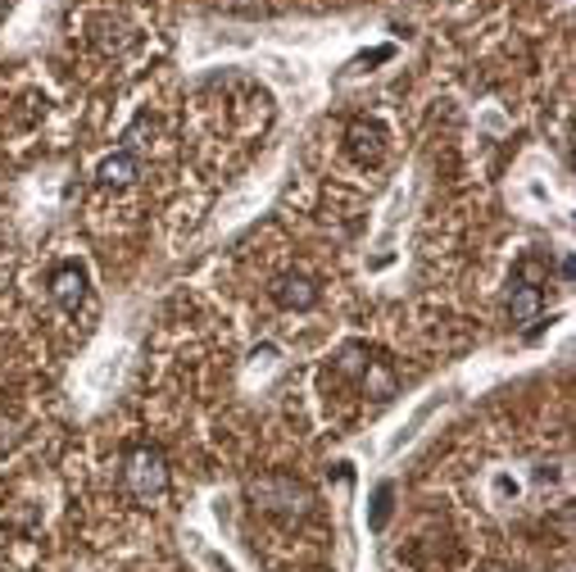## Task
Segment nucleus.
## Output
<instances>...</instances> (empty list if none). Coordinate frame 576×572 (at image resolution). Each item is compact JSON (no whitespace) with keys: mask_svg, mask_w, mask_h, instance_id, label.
Wrapping results in <instances>:
<instances>
[{"mask_svg":"<svg viewBox=\"0 0 576 572\" xmlns=\"http://www.w3.org/2000/svg\"><path fill=\"white\" fill-rule=\"evenodd\" d=\"M101 187H132L137 177H141V160L132 155V150H118V155H109L105 164H101Z\"/></svg>","mask_w":576,"mask_h":572,"instance_id":"nucleus-6","label":"nucleus"},{"mask_svg":"<svg viewBox=\"0 0 576 572\" xmlns=\"http://www.w3.org/2000/svg\"><path fill=\"white\" fill-rule=\"evenodd\" d=\"M373 364H377V350H368V346H345L337 354V373L350 377V382H363Z\"/></svg>","mask_w":576,"mask_h":572,"instance_id":"nucleus-7","label":"nucleus"},{"mask_svg":"<svg viewBox=\"0 0 576 572\" xmlns=\"http://www.w3.org/2000/svg\"><path fill=\"white\" fill-rule=\"evenodd\" d=\"M50 295H55V305L64 314H78L86 305V268L73 264V259L55 264L50 268Z\"/></svg>","mask_w":576,"mask_h":572,"instance_id":"nucleus-4","label":"nucleus"},{"mask_svg":"<svg viewBox=\"0 0 576 572\" xmlns=\"http://www.w3.org/2000/svg\"><path fill=\"white\" fill-rule=\"evenodd\" d=\"M390 495H396V491H390V487H377V500H373V532H381L386 527V518H390Z\"/></svg>","mask_w":576,"mask_h":572,"instance_id":"nucleus-8","label":"nucleus"},{"mask_svg":"<svg viewBox=\"0 0 576 572\" xmlns=\"http://www.w3.org/2000/svg\"><path fill=\"white\" fill-rule=\"evenodd\" d=\"M345 145L363 168H377L386 160V128L377 124V118H354V124L345 128Z\"/></svg>","mask_w":576,"mask_h":572,"instance_id":"nucleus-3","label":"nucleus"},{"mask_svg":"<svg viewBox=\"0 0 576 572\" xmlns=\"http://www.w3.org/2000/svg\"><path fill=\"white\" fill-rule=\"evenodd\" d=\"M540 310H544V291H540V259L527 255L518 264V278L508 287V323L527 327V337H536L540 327Z\"/></svg>","mask_w":576,"mask_h":572,"instance_id":"nucleus-2","label":"nucleus"},{"mask_svg":"<svg viewBox=\"0 0 576 572\" xmlns=\"http://www.w3.org/2000/svg\"><path fill=\"white\" fill-rule=\"evenodd\" d=\"M124 491L141 504L160 500L168 491V464L155 445H128L124 450Z\"/></svg>","mask_w":576,"mask_h":572,"instance_id":"nucleus-1","label":"nucleus"},{"mask_svg":"<svg viewBox=\"0 0 576 572\" xmlns=\"http://www.w3.org/2000/svg\"><path fill=\"white\" fill-rule=\"evenodd\" d=\"M268 295L278 300L282 310H314L318 305V282L309 273H282V278H272Z\"/></svg>","mask_w":576,"mask_h":572,"instance_id":"nucleus-5","label":"nucleus"}]
</instances>
